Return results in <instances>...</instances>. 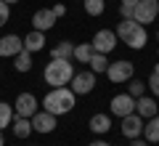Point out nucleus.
Segmentation results:
<instances>
[{
	"label": "nucleus",
	"instance_id": "nucleus-11",
	"mask_svg": "<svg viewBox=\"0 0 159 146\" xmlns=\"http://www.w3.org/2000/svg\"><path fill=\"white\" fill-rule=\"evenodd\" d=\"M143 133V117L141 114H127V117H122V135L125 138H138V135Z\"/></svg>",
	"mask_w": 159,
	"mask_h": 146
},
{
	"label": "nucleus",
	"instance_id": "nucleus-31",
	"mask_svg": "<svg viewBox=\"0 0 159 146\" xmlns=\"http://www.w3.org/2000/svg\"><path fill=\"white\" fill-rule=\"evenodd\" d=\"M135 3L138 0H122V6H130V8H135Z\"/></svg>",
	"mask_w": 159,
	"mask_h": 146
},
{
	"label": "nucleus",
	"instance_id": "nucleus-10",
	"mask_svg": "<svg viewBox=\"0 0 159 146\" xmlns=\"http://www.w3.org/2000/svg\"><path fill=\"white\" fill-rule=\"evenodd\" d=\"M32 130H37V133H53L56 130V114H51V112H34L32 114Z\"/></svg>",
	"mask_w": 159,
	"mask_h": 146
},
{
	"label": "nucleus",
	"instance_id": "nucleus-17",
	"mask_svg": "<svg viewBox=\"0 0 159 146\" xmlns=\"http://www.w3.org/2000/svg\"><path fill=\"white\" fill-rule=\"evenodd\" d=\"M90 130L98 133V135L109 133V130H111V117H109V114H93L90 117Z\"/></svg>",
	"mask_w": 159,
	"mask_h": 146
},
{
	"label": "nucleus",
	"instance_id": "nucleus-21",
	"mask_svg": "<svg viewBox=\"0 0 159 146\" xmlns=\"http://www.w3.org/2000/svg\"><path fill=\"white\" fill-rule=\"evenodd\" d=\"M90 72H96V74H101V72H106V67H109V61H106V53H96L93 51V56H90Z\"/></svg>",
	"mask_w": 159,
	"mask_h": 146
},
{
	"label": "nucleus",
	"instance_id": "nucleus-36",
	"mask_svg": "<svg viewBox=\"0 0 159 146\" xmlns=\"http://www.w3.org/2000/svg\"><path fill=\"white\" fill-rule=\"evenodd\" d=\"M157 37H159V32H157Z\"/></svg>",
	"mask_w": 159,
	"mask_h": 146
},
{
	"label": "nucleus",
	"instance_id": "nucleus-25",
	"mask_svg": "<svg viewBox=\"0 0 159 146\" xmlns=\"http://www.w3.org/2000/svg\"><path fill=\"white\" fill-rule=\"evenodd\" d=\"M127 82H130V85H127V93H130L133 98H141V96L146 93V82H141V80H135V77L127 80Z\"/></svg>",
	"mask_w": 159,
	"mask_h": 146
},
{
	"label": "nucleus",
	"instance_id": "nucleus-24",
	"mask_svg": "<svg viewBox=\"0 0 159 146\" xmlns=\"http://www.w3.org/2000/svg\"><path fill=\"white\" fill-rule=\"evenodd\" d=\"M13 122V104H3L0 101V130L8 128Z\"/></svg>",
	"mask_w": 159,
	"mask_h": 146
},
{
	"label": "nucleus",
	"instance_id": "nucleus-2",
	"mask_svg": "<svg viewBox=\"0 0 159 146\" xmlns=\"http://www.w3.org/2000/svg\"><path fill=\"white\" fill-rule=\"evenodd\" d=\"M43 106H45V112L51 114H69L74 109V93L72 88H51L45 93V98H43Z\"/></svg>",
	"mask_w": 159,
	"mask_h": 146
},
{
	"label": "nucleus",
	"instance_id": "nucleus-7",
	"mask_svg": "<svg viewBox=\"0 0 159 146\" xmlns=\"http://www.w3.org/2000/svg\"><path fill=\"white\" fill-rule=\"evenodd\" d=\"M34 112H37V98H34L32 93H19V98L13 101V117L32 120Z\"/></svg>",
	"mask_w": 159,
	"mask_h": 146
},
{
	"label": "nucleus",
	"instance_id": "nucleus-22",
	"mask_svg": "<svg viewBox=\"0 0 159 146\" xmlns=\"http://www.w3.org/2000/svg\"><path fill=\"white\" fill-rule=\"evenodd\" d=\"M74 59H77L80 64H88L90 61V56H93V45L90 43H82V45H74V53H72Z\"/></svg>",
	"mask_w": 159,
	"mask_h": 146
},
{
	"label": "nucleus",
	"instance_id": "nucleus-9",
	"mask_svg": "<svg viewBox=\"0 0 159 146\" xmlns=\"http://www.w3.org/2000/svg\"><path fill=\"white\" fill-rule=\"evenodd\" d=\"M106 74L111 82H127V80H133V64L130 61H114L106 67Z\"/></svg>",
	"mask_w": 159,
	"mask_h": 146
},
{
	"label": "nucleus",
	"instance_id": "nucleus-13",
	"mask_svg": "<svg viewBox=\"0 0 159 146\" xmlns=\"http://www.w3.org/2000/svg\"><path fill=\"white\" fill-rule=\"evenodd\" d=\"M19 51H24L19 35H6V37H0V56H16Z\"/></svg>",
	"mask_w": 159,
	"mask_h": 146
},
{
	"label": "nucleus",
	"instance_id": "nucleus-29",
	"mask_svg": "<svg viewBox=\"0 0 159 146\" xmlns=\"http://www.w3.org/2000/svg\"><path fill=\"white\" fill-rule=\"evenodd\" d=\"M51 11H53V13H56V19H61V16H64V13H66V8H64V6H61V3H56V6H53V8H51Z\"/></svg>",
	"mask_w": 159,
	"mask_h": 146
},
{
	"label": "nucleus",
	"instance_id": "nucleus-27",
	"mask_svg": "<svg viewBox=\"0 0 159 146\" xmlns=\"http://www.w3.org/2000/svg\"><path fill=\"white\" fill-rule=\"evenodd\" d=\"M8 19H11V6H8V3H3V0H0V27H3V24H6Z\"/></svg>",
	"mask_w": 159,
	"mask_h": 146
},
{
	"label": "nucleus",
	"instance_id": "nucleus-18",
	"mask_svg": "<svg viewBox=\"0 0 159 146\" xmlns=\"http://www.w3.org/2000/svg\"><path fill=\"white\" fill-rule=\"evenodd\" d=\"M29 133H32V120L13 117V135H16V138H27Z\"/></svg>",
	"mask_w": 159,
	"mask_h": 146
},
{
	"label": "nucleus",
	"instance_id": "nucleus-30",
	"mask_svg": "<svg viewBox=\"0 0 159 146\" xmlns=\"http://www.w3.org/2000/svg\"><path fill=\"white\" fill-rule=\"evenodd\" d=\"M130 141H133L130 146H151V144H148L146 138H130Z\"/></svg>",
	"mask_w": 159,
	"mask_h": 146
},
{
	"label": "nucleus",
	"instance_id": "nucleus-15",
	"mask_svg": "<svg viewBox=\"0 0 159 146\" xmlns=\"http://www.w3.org/2000/svg\"><path fill=\"white\" fill-rule=\"evenodd\" d=\"M21 45H24V51H29V53H37V51H43L45 48V32H29L27 37L21 40Z\"/></svg>",
	"mask_w": 159,
	"mask_h": 146
},
{
	"label": "nucleus",
	"instance_id": "nucleus-33",
	"mask_svg": "<svg viewBox=\"0 0 159 146\" xmlns=\"http://www.w3.org/2000/svg\"><path fill=\"white\" fill-rule=\"evenodd\" d=\"M3 3H8V6H13V3H19V0H3Z\"/></svg>",
	"mask_w": 159,
	"mask_h": 146
},
{
	"label": "nucleus",
	"instance_id": "nucleus-34",
	"mask_svg": "<svg viewBox=\"0 0 159 146\" xmlns=\"http://www.w3.org/2000/svg\"><path fill=\"white\" fill-rule=\"evenodd\" d=\"M0 146H3V130H0Z\"/></svg>",
	"mask_w": 159,
	"mask_h": 146
},
{
	"label": "nucleus",
	"instance_id": "nucleus-16",
	"mask_svg": "<svg viewBox=\"0 0 159 146\" xmlns=\"http://www.w3.org/2000/svg\"><path fill=\"white\" fill-rule=\"evenodd\" d=\"M141 135L148 144H159V114H154V117H148V122H143V133Z\"/></svg>",
	"mask_w": 159,
	"mask_h": 146
},
{
	"label": "nucleus",
	"instance_id": "nucleus-28",
	"mask_svg": "<svg viewBox=\"0 0 159 146\" xmlns=\"http://www.w3.org/2000/svg\"><path fill=\"white\" fill-rule=\"evenodd\" d=\"M119 16L122 19H133V8L130 6H119Z\"/></svg>",
	"mask_w": 159,
	"mask_h": 146
},
{
	"label": "nucleus",
	"instance_id": "nucleus-23",
	"mask_svg": "<svg viewBox=\"0 0 159 146\" xmlns=\"http://www.w3.org/2000/svg\"><path fill=\"white\" fill-rule=\"evenodd\" d=\"M82 6H85L88 16H101L103 8H106V0H82Z\"/></svg>",
	"mask_w": 159,
	"mask_h": 146
},
{
	"label": "nucleus",
	"instance_id": "nucleus-3",
	"mask_svg": "<svg viewBox=\"0 0 159 146\" xmlns=\"http://www.w3.org/2000/svg\"><path fill=\"white\" fill-rule=\"evenodd\" d=\"M72 77L74 67L69 64V59H51V64L45 67V82L51 88H64V85H69Z\"/></svg>",
	"mask_w": 159,
	"mask_h": 146
},
{
	"label": "nucleus",
	"instance_id": "nucleus-1",
	"mask_svg": "<svg viewBox=\"0 0 159 146\" xmlns=\"http://www.w3.org/2000/svg\"><path fill=\"white\" fill-rule=\"evenodd\" d=\"M117 37L122 40L125 45H130L133 51H141L143 45L148 43V32L143 24H138L135 19H122L117 27Z\"/></svg>",
	"mask_w": 159,
	"mask_h": 146
},
{
	"label": "nucleus",
	"instance_id": "nucleus-4",
	"mask_svg": "<svg viewBox=\"0 0 159 146\" xmlns=\"http://www.w3.org/2000/svg\"><path fill=\"white\" fill-rule=\"evenodd\" d=\"M157 16H159V0H138L135 8H133V19L143 27L151 24Z\"/></svg>",
	"mask_w": 159,
	"mask_h": 146
},
{
	"label": "nucleus",
	"instance_id": "nucleus-6",
	"mask_svg": "<svg viewBox=\"0 0 159 146\" xmlns=\"http://www.w3.org/2000/svg\"><path fill=\"white\" fill-rule=\"evenodd\" d=\"M117 32H111V29H98L96 37H93V51L96 53H111L114 48H117Z\"/></svg>",
	"mask_w": 159,
	"mask_h": 146
},
{
	"label": "nucleus",
	"instance_id": "nucleus-32",
	"mask_svg": "<svg viewBox=\"0 0 159 146\" xmlns=\"http://www.w3.org/2000/svg\"><path fill=\"white\" fill-rule=\"evenodd\" d=\"M90 146H111V144H106V141H93Z\"/></svg>",
	"mask_w": 159,
	"mask_h": 146
},
{
	"label": "nucleus",
	"instance_id": "nucleus-14",
	"mask_svg": "<svg viewBox=\"0 0 159 146\" xmlns=\"http://www.w3.org/2000/svg\"><path fill=\"white\" fill-rule=\"evenodd\" d=\"M157 101H154V98H151V96H146V93H143L141 96V98H135V114H141V117H154V114H157Z\"/></svg>",
	"mask_w": 159,
	"mask_h": 146
},
{
	"label": "nucleus",
	"instance_id": "nucleus-20",
	"mask_svg": "<svg viewBox=\"0 0 159 146\" xmlns=\"http://www.w3.org/2000/svg\"><path fill=\"white\" fill-rule=\"evenodd\" d=\"M72 53H74V45L69 40H64V43H58L51 51V59H72Z\"/></svg>",
	"mask_w": 159,
	"mask_h": 146
},
{
	"label": "nucleus",
	"instance_id": "nucleus-19",
	"mask_svg": "<svg viewBox=\"0 0 159 146\" xmlns=\"http://www.w3.org/2000/svg\"><path fill=\"white\" fill-rule=\"evenodd\" d=\"M13 67H16V72H29V69H32V53L19 51L16 56H13Z\"/></svg>",
	"mask_w": 159,
	"mask_h": 146
},
{
	"label": "nucleus",
	"instance_id": "nucleus-5",
	"mask_svg": "<svg viewBox=\"0 0 159 146\" xmlns=\"http://www.w3.org/2000/svg\"><path fill=\"white\" fill-rule=\"evenodd\" d=\"M69 88H72L74 96H85L96 88V72H74V77L69 80Z\"/></svg>",
	"mask_w": 159,
	"mask_h": 146
},
{
	"label": "nucleus",
	"instance_id": "nucleus-8",
	"mask_svg": "<svg viewBox=\"0 0 159 146\" xmlns=\"http://www.w3.org/2000/svg\"><path fill=\"white\" fill-rule=\"evenodd\" d=\"M133 112H135V98L130 93H119L111 98V114L114 117H127Z\"/></svg>",
	"mask_w": 159,
	"mask_h": 146
},
{
	"label": "nucleus",
	"instance_id": "nucleus-12",
	"mask_svg": "<svg viewBox=\"0 0 159 146\" xmlns=\"http://www.w3.org/2000/svg\"><path fill=\"white\" fill-rule=\"evenodd\" d=\"M32 24H34L37 32H48V29H53V24H56V13H53L51 8H40V11H34Z\"/></svg>",
	"mask_w": 159,
	"mask_h": 146
},
{
	"label": "nucleus",
	"instance_id": "nucleus-35",
	"mask_svg": "<svg viewBox=\"0 0 159 146\" xmlns=\"http://www.w3.org/2000/svg\"><path fill=\"white\" fill-rule=\"evenodd\" d=\"M154 72H157V74H159V64H157V67H154Z\"/></svg>",
	"mask_w": 159,
	"mask_h": 146
},
{
	"label": "nucleus",
	"instance_id": "nucleus-26",
	"mask_svg": "<svg viewBox=\"0 0 159 146\" xmlns=\"http://www.w3.org/2000/svg\"><path fill=\"white\" fill-rule=\"evenodd\" d=\"M146 88L154 93V98H159V74H157V72H151V77H148Z\"/></svg>",
	"mask_w": 159,
	"mask_h": 146
}]
</instances>
